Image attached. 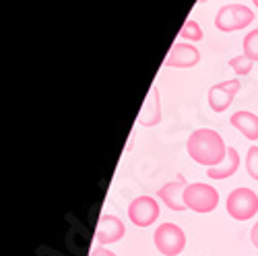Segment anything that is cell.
I'll list each match as a JSON object with an SVG mask.
<instances>
[{
    "instance_id": "cell-19",
    "label": "cell",
    "mask_w": 258,
    "mask_h": 256,
    "mask_svg": "<svg viewBox=\"0 0 258 256\" xmlns=\"http://www.w3.org/2000/svg\"><path fill=\"white\" fill-rule=\"evenodd\" d=\"M250 240H252V244L256 246V250H258V221L252 225V229H250Z\"/></svg>"
},
{
    "instance_id": "cell-20",
    "label": "cell",
    "mask_w": 258,
    "mask_h": 256,
    "mask_svg": "<svg viewBox=\"0 0 258 256\" xmlns=\"http://www.w3.org/2000/svg\"><path fill=\"white\" fill-rule=\"evenodd\" d=\"M252 5H254V7L258 9V0H252Z\"/></svg>"
},
{
    "instance_id": "cell-12",
    "label": "cell",
    "mask_w": 258,
    "mask_h": 256,
    "mask_svg": "<svg viewBox=\"0 0 258 256\" xmlns=\"http://www.w3.org/2000/svg\"><path fill=\"white\" fill-rule=\"evenodd\" d=\"M240 167V153L238 149L233 147H227V157L215 167H209L207 176L213 178V180H225V178H231Z\"/></svg>"
},
{
    "instance_id": "cell-1",
    "label": "cell",
    "mask_w": 258,
    "mask_h": 256,
    "mask_svg": "<svg viewBox=\"0 0 258 256\" xmlns=\"http://www.w3.org/2000/svg\"><path fill=\"white\" fill-rule=\"evenodd\" d=\"M186 151L192 161L205 167L219 165L227 157V145L223 137L213 128H199L186 141Z\"/></svg>"
},
{
    "instance_id": "cell-14",
    "label": "cell",
    "mask_w": 258,
    "mask_h": 256,
    "mask_svg": "<svg viewBox=\"0 0 258 256\" xmlns=\"http://www.w3.org/2000/svg\"><path fill=\"white\" fill-rule=\"evenodd\" d=\"M178 37L180 39H188V41H201L203 39V29H201V25L197 23L195 19H188L186 23L182 25Z\"/></svg>"
},
{
    "instance_id": "cell-11",
    "label": "cell",
    "mask_w": 258,
    "mask_h": 256,
    "mask_svg": "<svg viewBox=\"0 0 258 256\" xmlns=\"http://www.w3.org/2000/svg\"><path fill=\"white\" fill-rule=\"evenodd\" d=\"M139 122L141 126H157L161 122V99H159V89L157 87H151V91L147 93V99H145V105L139 112Z\"/></svg>"
},
{
    "instance_id": "cell-7",
    "label": "cell",
    "mask_w": 258,
    "mask_h": 256,
    "mask_svg": "<svg viewBox=\"0 0 258 256\" xmlns=\"http://www.w3.org/2000/svg\"><path fill=\"white\" fill-rule=\"evenodd\" d=\"M159 205L153 197H137L128 205V217L137 227H149L159 219Z\"/></svg>"
},
{
    "instance_id": "cell-10",
    "label": "cell",
    "mask_w": 258,
    "mask_h": 256,
    "mask_svg": "<svg viewBox=\"0 0 258 256\" xmlns=\"http://www.w3.org/2000/svg\"><path fill=\"white\" fill-rule=\"evenodd\" d=\"M124 233H126L124 221H120L116 215H101L99 217L97 227H95V240L101 246H110V244L120 242L124 238Z\"/></svg>"
},
{
    "instance_id": "cell-21",
    "label": "cell",
    "mask_w": 258,
    "mask_h": 256,
    "mask_svg": "<svg viewBox=\"0 0 258 256\" xmlns=\"http://www.w3.org/2000/svg\"><path fill=\"white\" fill-rule=\"evenodd\" d=\"M199 3H207V0H199Z\"/></svg>"
},
{
    "instance_id": "cell-15",
    "label": "cell",
    "mask_w": 258,
    "mask_h": 256,
    "mask_svg": "<svg viewBox=\"0 0 258 256\" xmlns=\"http://www.w3.org/2000/svg\"><path fill=\"white\" fill-rule=\"evenodd\" d=\"M252 64H254V60H252L250 56H246V54H242V56H233V58L229 60L231 71H233L235 75H238V77L248 75V73L252 71Z\"/></svg>"
},
{
    "instance_id": "cell-3",
    "label": "cell",
    "mask_w": 258,
    "mask_h": 256,
    "mask_svg": "<svg viewBox=\"0 0 258 256\" xmlns=\"http://www.w3.org/2000/svg\"><path fill=\"white\" fill-rule=\"evenodd\" d=\"M184 205L195 213H213L219 205V192L205 182L188 184L184 190Z\"/></svg>"
},
{
    "instance_id": "cell-16",
    "label": "cell",
    "mask_w": 258,
    "mask_h": 256,
    "mask_svg": "<svg viewBox=\"0 0 258 256\" xmlns=\"http://www.w3.org/2000/svg\"><path fill=\"white\" fill-rule=\"evenodd\" d=\"M244 54L250 56L254 62H258V29H252L244 37Z\"/></svg>"
},
{
    "instance_id": "cell-6",
    "label": "cell",
    "mask_w": 258,
    "mask_h": 256,
    "mask_svg": "<svg viewBox=\"0 0 258 256\" xmlns=\"http://www.w3.org/2000/svg\"><path fill=\"white\" fill-rule=\"evenodd\" d=\"M240 89H242V83L238 79H229V81L215 83L213 87L209 89V95H207L209 108L213 112H217V114H223L229 108V105H231L233 97L240 93Z\"/></svg>"
},
{
    "instance_id": "cell-13",
    "label": "cell",
    "mask_w": 258,
    "mask_h": 256,
    "mask_svg": "<svg viewBox=\"0 0 258 256\" xmlns=\"http://www.w3.org/2000/svg\"><path fill=\"white\" fill-rule=\"evenodd\" d=\"M229 122L235 131H240L248 141H258V116L256 114L242 110V112H235Z\"/></svg>"
},
{
    "instance_id": "cell-4",
    "label": "cell",
    "mask_w": 258,
    "mask_h": 256,
    "mask_svg": "<svg viewBox=\"0 0 258 256\" xmlns=\"http://www.w3.org/2000/svg\"><path fill=\"white\" fill-rule=\"evenodd\" d=\"M254 21V13L252 9L244 7V5H225L217 11L215 17V27L223 33H231V31H240L246 29Z\"/></svg>"
},
{
    "instance_id": "cell-18",
    "label": "cell",
    "mask_w": 258,
    "mask_h": 256,
    "mask_svg": "<svg viewBox=\"0 0 258 256\" xmlns=\"http://www.w3.org/2000/svg\"><path fill=\"white\" fill-rule=\"evenodd\" d=\"M91 256H116L112 250H107L105 246H97L93 252H91Z\"/></svg>"
},
{
    "instance_id": "cell-17",
    "label": "cell",
    "mask_w": 258,
    "mask_h": 256,
    "mask_svg": "<svg viewBox=\"0 0 258 256\" xmlns=\"http://www.w3.org/2000/svg\"><path fill=\"white\" fill-rule=\"evenodd\" d=\"M246 169H248V176L252 180L258 182V147H250L248 149V155H246Z\"/></svg>"
},
{
    "instance_id": "cell-5",
    "label": "cell",
    "mask_w": 258,
    "mask_h": 256,
    "mask_svg": "<svg viewBox=\"0 0 258 256\" xmlns=\"http://www.w3.org/2000/svg\"><path fill=\"white\" fill-rule=\"evenodd\" d=\"M153 242L163 256H178L186 248V233L176 223H161L155 229Z\"/></svg>"
},
{
    "instance_id": "cell-2",
    "label": "cell",
    "mask_w": 258,
    "mask_h": 256,
    "mask_svg": "<svg viewBox=\"0 0 258 256\" xmlns=\"http://www.w3.org/2000/svg\"><path fill=\"white\" fill-rule=\"evenodd\" d=\"M227 215L235 221H248L258 213V195L252 188H233L225 201Z\"/></svg>"
},
{
    "instance_id": "cell-9",
    "label": "cell",
    "mask_w": 258,
    "mask_h": 256,
    "mask_svg": "<svg viewBox=\"0 0 258 256\" xmlns=\"http://www.w3.org/2000/svg\"><path fill=\"white\" fill-rule=\"evenodd\" d=\"M201 62V52L186 41H178L169 48L163 64L165 67H174V69H192Z\"/></svg>"
},
{
    "instance_id": "cell-8",
    "label": "cell",
    "mask_w": 258,
    "mask_h": 256,
    "mask_svg": "<svg viewBox=\"0 0 258 256\" xmlns=\"http://www.w3.org/2000/svg\"><path fill=\"white\" fill-rule=\"evenodd\" d=\"M188 188V182L182 174L176 176V180H171L167 184H163L159 190H157V199L163 201V205L171 211H176V213H182L186 211L188 207L184 205V190Z\"/></svg>"
}]
</instances>
